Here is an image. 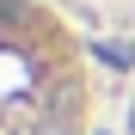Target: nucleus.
Listing matches in <instances>:
<instances>
[{
  "label": "nucleus",
  "mask_w": 135,
  "mask_h": 135,
  "mask_svg": "<svg viewBox=\"0 0 135 135\" xmlns=\"http://www.w3.org/2000/svg\"><path fill=\"white\" fill-rule=\"evenodd\" d=\"M92 61L49 0H0V135H92Z\"/></svg>",
  "instance_id": "1"
},
{
  "label": "nucleus",
  "mask_w": 135,
  "mask_h": 135,
  "mask_svg": "<svg viewBox=\"0 0 135 135\" xmlns=\"http://www.w3.org/2000/svg\"><path fill=\"white\" fill-rule=\"evenodd\" d=\"M129 135H135V104H129Z\"/></svg>",
  "instance_id": "2"
}]
</instances>
